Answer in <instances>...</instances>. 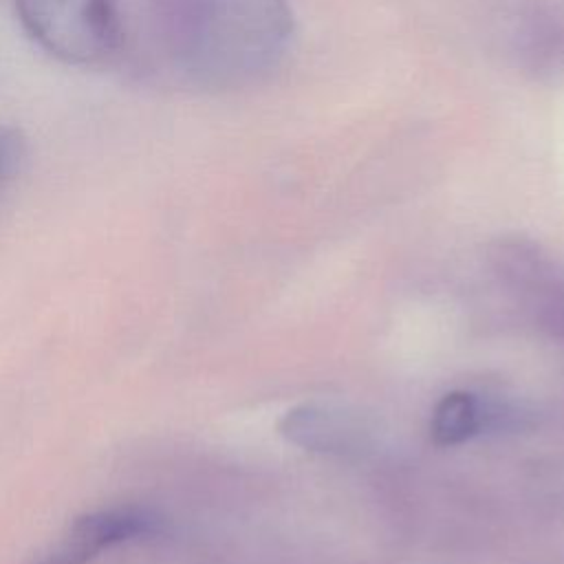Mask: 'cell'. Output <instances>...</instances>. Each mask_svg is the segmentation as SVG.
<instances>
[{"label":"cell","instance_id":"1","mask_svg":"<svg viewBox=\"0 0 564 564\" xmlns=\"http://www.w3.org/2000/svg\"><path fill=\"white\" fill-rule=\"evenodd\" d=\"M145 7L172 68L209 90L240 88L271 73L293 31L286 0H145Z\"/></svg>","mask_w":564,"mask_h":564},{"label":"cell","instance_id":"2","mask_svg":"<svg viewBox=\"0 0 564 564\" xmlns=\"http://www.w3.org/2000/svg\"><path fill=\"white\" fill-rule=\"evenodd\" d=\"M26 31L55 57L90 64L117 51L123 29L117 0H15Z\"/></svg>","mask_w":564,"mask_h":564},{"label":"cell","instance_id":"3","mask_svg":"<svg viewBox=\"0 0 564 564\" xmlns=\"http://www.w3.org/2000/svg\"><path fill=\"white\" fill-rule=\"evenodd\" d=\"M161 518L145 507H108L75 518L31 564H88L101 551L161 531Z\"/></svg>","mask_w":564,"mask_h":564},{"label":"cell","instance_id":"4","mask_svg":"<svg viewBox=\"0 0 564 564\" xmlns=\"http://www.w3.org/2000/svg\"><path fill=\"white\" fill-rule=\"evenodd\" d=\"M280 430L295 445L315 452H346L355 438V430L344 421V414L315 405H302L286 412Z\"/></svg>","mask_w":564,"mask_h":564},{"label":"cell","instance_id":"5","mask_svg":"<svg viewBox=\"0 0 564 564\" xmlns=\"http://www.w3.org/2000/svg\"><path fill=\"white\" fill-rule=\"evenodd\" d=\"M487 427H491V403L469 392H449L434 408L430 434L436 445H458Z\"/></svg>","mask_w":564,"mask_h":564},{"label":"cell","instance_id":"6","mask_svg":"<svg viewBox=\"0 0 564 564\" xmlns=\"http://www.w3.org/2000/svg\"><path fill=\"white\" fill-rule=\"evenodd\" d=\"M24 154V139L11 126H0V183L13 174Z\"/></svg>","mask_w":564,"mask_h":564}]
</instances>
